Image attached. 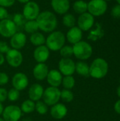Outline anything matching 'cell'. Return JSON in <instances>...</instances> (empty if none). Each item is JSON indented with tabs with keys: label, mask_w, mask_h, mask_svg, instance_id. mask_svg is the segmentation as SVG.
Returning a JSON list of instances; mask_svg holds the SVG:
<instances>
[{
	"label": "cell",
	"mask_w": 120,
	"mask_h": 121,
	"mask_svg": "<svg viewBox=\"0 0 120 121\" xmlns=\"http://www.w3.org/2000/svg\"><path fill=\"white\" fill-rule=\"evenodd\" d=\"M9 81V77L8 74L5 72H0V86H4Z\"/></svg>",
	"instance_id": "35"
},
{
	"label": "cell",
	"mask_w": 120,
	"mask_h": 121,
	"mask_svg": "<svg viewBox=\"0 0 120 121\" xmlns=\"http://www.w3.org/2000/svg\"><path fill=\"white\" fill-rule=\"evenodd\" d=\"M60 55L62 58H70L73 54V48L71 45H64L59 50Z\"/></svg>",
	"instance_id": "30"
},
{
	"label": "cell",
	"mask_w": 120,
	"mask_h": 121,
	"mask_svg": "<svg viewBox=\"0 0 120 121\" xmlns=\"http://www.w3.org/2000/svg\"><path fill=\"white\" fill-rule=\"evenodd\" d=\"M72 8L76 13L81 14L88 11V3L83 0H77L73 3Z\"/></svg>",
	"instance_id": "24"
},
{
	"label": "cell",
	"mask_w": 120,
	"mask_h": 121,
	"mask_svg": "<svg viewBox=\"0 0 120 121\" xmlns=\"http://www.w3.org/2000/svg\"><path fill=\"white\" fill-rule=\"evenodd\" d=\"M70 6L69 0H51V6L53 11L59 15L68 13Z\"/></svg>",
	"instance_id": "16"
},
{
	"label": "cell",
	"mask_w": 120,
	"mask_h": 121,
	"mask_svg": "<svg viewBox=\"0 0 120 121\" xmlns=\"http://www.w3.org/2000/svg\"><path fill=\"white\" fill-rule=\"evenodd\" d=\"M36 21L39 30L45 33H51L57 27L58 21L56 15L50 11H43L40 13Z\"/></svg>",
	"instance_id": "1"
},
{
	"label": "cell",
	"mask_w": 120,
	"mask_h": 121,
	"mask_svg": "<svg viewBox=\"0 0 120 121\" xmlns=\"http://www.w3.org/2000/svg\"><path fill=\"white\" fill-rule=\"evenodd\" d=\"M94 22V16L88 12H85L83 13L80 14L76 21L77 26L82 31L89 30L93 26Z\"/></svg>",
	"instance_id": "11"
},
{
	"label": "cell",
	"mask_w": 120,
	"mask_h": 121,
	"mask_svg": "<svg viewBox=\"0 0 120 121\" xmlns=\"http://www.w3.org/2000/svg\"><path fill=\"white\" fill-rule=\"evenodd\" d=\"M114 108H115V111L116 113H117L118 114L120 115V100L117 101L115 104V106H114Z\"/></svg>",
	"instance_id": "40"
},
{
	"label": "cell",
	"mask_w": 120,
	"mask_h": 121,
	"mask_svg": "<svg viewBox=\"0 0 120 121\" xmlns=\"http://www.w3.org/2000/svg\"><path fill=\"white\" fill-rule=\"evenodd\" d=\"M0 121H5L3 118H0Z\"/></svg>",
	"instance_id": "46"
},
{
	"label": "cell",
	"mask_w": 120,
	"mask_h": 121,
	"mask_svg": "<svg viewBox=\"0 0 120 121\" xmlns=\"http://www.w3.org/2000/svg\"><path fill=\"white\" fill-rule=\"evenodd\" d=\"M68 110L65 105L62 104H56L53 105L50 109V115L52 117L57 120L64 118L67 114Z\"/></svg>",
	"instance_id": "19"
},
{
	"label": "cell",
	"mask_w": 120,
	"mask_h": 121,
	"mask_svg": "<svg viewBox=\"0 0 120 121\" xmlns=\"http://www.w3.org/2000/svg\"><path fill=\"white\" fill-rule=\"evenodd\" d=\"M50 51L45 45L37 46L33 51V57L37 63H45L50 57Z\"/></svg>",
	"instance_id": "14"
},
{
	"label": "cell",
	"mask_w": 120,
	"mask_h": 121,
	"mask_svg": "<svg viewBox=\"0 0 120 121\" xmlns=\"http://www.w3.org/2000/svg\"><path fill=\"white\" fill-rule=\"evenodd\" d=\"M40 13V9L37 3L30 1L25 4L23 8L22 14L27 21L36 20L38 15Z\"/></svg>",
	"instance_id": "7"
},
{
	"label": "cell",
	"mask_w": 120,
	"mask_h": 121,
	"mask_svg": "<svg viewBox=\"0 0 120 121\" xmlns=\"http://www.w3.org/2000/svg\"><path fill=\"white\" fill-rule=\"evenodd\" d=\"M20 97V93L19 91L16 90V89H11L8 91V94H7V99L12 102L16 101Z\"/></svg>",
	"instance_id": "33"
},
{
	"label": "cell",
	"mask_w": 120,
	"mask_h": 121,
	"mask_svg": "<svg viewBox=\"0 0 120 121\" xmlns=\"http://www.w3.org/2000/svg\"><path fill=\"white\" fill-rule=\"evenodd\" d=\"M22 115L21 108L18 106L10 105L4 108L3 119L5 121H18Z\"/></svg>",
	"instance_id": "9"
},
{
	"label": "cell",
	"mask_w": 120,
	"mask_h": 121,
	"mask_svg": "<svg viewBox=\"0 0 120 121\" xmlns=\"http://www.w3.org/2000/svg\"><path fill=\"white\" fill-rule=\"evenodd\" d=\"M16 0H0V6L4 8H8L13 6Z\"/></svg>",
	"instance_id": "36"
},
{
	"label": "cell",
	"mask_w": 120,
	"mask_h": 121,
	"mask_svg": "<svg viewBox=\"0 0 120 121\" xmlns=\"http://www.w3.org/2000/svg\"><path fill=\"white\" fill-rule=\"evenodd\" d=\"M5 62V57L3 54L0 53V66L2 65Z\"/></svg>",
	"instance_id": "41"
},
{
	"label": "cell",
	"mask_w": 120,
	"mask_h": 121,
	"mask_svg": "<svg viewBox=\"0 0 120 121\" xmlns=\"http://www.w3.org/2000/svg\"><path fill=\"white\" fill-rule=\"evenodd\" d=\"M35 104L30 99H28L24 101L21 104V110L22 112L25 113H30L35 111Z\"/></svg>",
	"instance_id": "27"
},
{
	"label": "cell",
	"mask_w": 120,
	"mask_h": 121,
	"mask_svg": "<svg viewBox=\"0 0 120 121\" xmlns=\"http://www.w3.org/2000/svg\"><path fill=\"white\" fill-rule=\"evenodd\" d=\"M12 21L16 24L17 28H18V27H23L27 20L25 18V17L22 13H15L13 16Z\"/></svg>",
	"instance_id": "31"
},
{
	"label": "cell",
	"mask_w": 120,
	"mask_h": 121,
	"mask_svg": "<svg viewBox=\"0 0 120 121\" xmlns=\"http://www.w3.org/2000/svg\"><path fill=\"white\" fill-rule=\"evenodd\" d=\"M107 9L108 4L104 0H91L88 3V12L93 16L103 15Z\"/></svg>",
	"instance_id": "6"
},
{
	"label": "cell",
	"mask_w": 120,
	"mask_h": 121,
	"mask_svg": "<svg viewBox=\"0 0 120 121\" xmlns=\"http://www.w3.org/2000/svg\"><path fill=\"white\" fill-rule=\"evenodd\" d=\"M23 28L27 33H30V34H33L35 32H37L39 30L38 25L36 20L26 21V22L23 26Z\"/></svg>",
	"instance_id": "25"
},
{
	"label": "cell",
	"mask_w": 120,
	"mask_h": 121,
	"mask_svg": "<svg viewBox=\"0 0 120 121\" xmlns=\"http://www.w3.org/2000/svg\"><path fill=\"white\" fill-rule=\"evenodd\" d=\"M16 1H18L19 3H21V4H26L27 2H28V1H30V0H16Z\"/></svg>",
	"instance_id": "42"
},
{
	"label": "cell",
	"mask_w": 120,
	"mask_h": 121,
	"mask_svg": "<svg viewBox=\"0 0 120 121\" xmlns=\"http://www.w3.org/2000/svg\"><path fill=\"white\" fill-rule=\"evenodd\" d=\"M49 72V68L45 63H37L33 69V74L35 79L42 81L47 78Z\"/></svg>",
	"instance_id": "18"
},
{
	"label": "cell",
	"mask_w": 120,
	"mask_h": 121,
	"mask_svg": "<svg viewBox=\"0 0 120 121\" xmlns=\"http://www.w3.org/2000/svg\"><path fill=\"white\" fill-rule=\"evenodd\" d=\"M10 47L8 45V43L5 41H0V53L1 54H6L9 50Z\"/></svg>",
	"instance_id": "34"
},
{
	"label": "cell",
	"mask_w": 120,
	"mask_h": 121,
	"mask_svg": "<svg viewBox=\"0 0 120 121\" xmlns=\"http://www.w3.org/2000/svg\"><path fill=\"white\" fill-rule=\"evenodd\" d=\"M27 36L23 32H16L10 38V45L13 49L21 50L26 44Z\"/></svg>",
	"instance_id": "15"
},
{
	"label": "cell",
	"mask_w": 120,
	"mask_h": 121,
	"mask_svg": "<svg viewBox=\"0 0 120 121\" xmlns=\"http://www.w3.org/2000/svg\"><path fill=\"white\" fill-rule=\"evenodd\" d=\"M66 40L72 45H74L81 40L83 38V31L78 27L74 26L69 29L66 35Z\"/></svg>",
	"instance_id": "17"
},
{
	"label": "cell",
	"mask_w": 120,
	"mask_h": 121,
	"mask_svg": "<svg viewBox=\"0 0 120 121\" xmlns=\"http://www.w3.org/2000/svg\"><path fill=\"white\" fill-rule=\"evenodd\" d=\"M62 84L65 89L71 90L75 86V79L73 76H64L62 78Z\"/></svg>",
	"instance_id": "28"
},
{
	"label": "cell",
	"mask_w": 120,
	"mask_h": 121,
	"mask_svg": "<svg viewBox=\"0 0 120 121\" xmlns=\"http://www.w3.org/2000/svg\"><path fill=\"white\" fill-rule=\"evenodd\" d=\"M18 28L11 19L6 18L0 21V35L10 38L16 32Z\"/></svg>",
	"instance_id": "8"
},
{
	"label": "cell",
	"mask_w": 120,
	"mask_h": 121,
	"mask_svg": "<svg viewBox=\"0 0 120 121\" xmlns=\"http://www.w3.org/2000/svg\"><path fill=\"white\" fill-rule=\"evenodd\" d=\"M30 41L34 46H40L45 44L46 38L45 35L41 33L40 32H35L30 35Z\"/></svg>",
	"instance_id": "23"
},
{
	"label": "cell",
	"mask_w": 120,
	"mask_h": 121,
	"mask_svg": "<svg viewBox=\"0 0 120 121\" xmlns=\"http://www.w3.org/2000/svg\"><path fill=\"white\" fill-rule=\"evenodd\" d=\"M35 110L40 115H45L48 111L47 106L45 104L44 101H38L35 104Z\"/></svg>",
	"instance_id": "32"
},
{
	"label": "cell",
	"mask_w": 120,
	"mask_h": 121,
	"mask_svg": "<svg viewBox=\"0 0 120 121\" xmlns=\"http://www.w3.org/2000/svg\"><path fill=\"white\" fill-rule=\"evenodd\" d=\"M75 65L71 58H62L59 62V70L64 76H72L75 72Z\"/></svg>",
	"instance_id": "12"
},
{
	"label": "cell",
	"mask_w": 120,
	"mask_h": 121,
	"mask_svg": "<svg viewBox=\"0 0 120 121\" xmlns=\"http://www.w3.org/2000/svg\"><path fill=\"white\" fill-rule=\"evenodd\" d=\"M90 76L95 79H102L105 77L108 72V64L103 58L95 59L91 66H89Z\"/></svg>",
	"instance_id": "3"
},
{
	"label": "cell",
	"mask_w": 120,
	"mask_h": 121,
	"mask_svg": "<svg viewBox=\"0 0 120 121\" xmlns=\"http://www.w3.org/2000/svg\"><path fill=\"white\" fill-rule=\"evenodd\" d=\"M104 1H111V0H104Z\"/></svg>",
	"instance_id": "47"
},
{
	"label": "cell",
	"mask_w": 120,
	"mask_h": 121,
	"mask_svg": "<svg viewBox=\"0 0 120 121\" xmlns=\"http://www.w3.org/2000/svg\"></svg>",
	"instance_id": "48"
},
{
	"label": "cell",
	"mask_w": 120,
	"mask_h": 121,
	"mask_svg": "<svg viewBox=\"0 0 120 121\" xmlns=\"http://www.w3.org/2000/svg\"><path fill=\"white\" fill-rule=\"evenodd\" d=\"M117 1V3H118V4H120V0H116Z\"/></svg>",
	"instance_id": "45"
},
{
	"label": "cell",
	"mask_w": 120,
	"mask_h": 121,
	"mask_svg": "<svg viewBox=\"0 0 120 121\" xmlns=\"http://www.w3.org/2000/svg\"><path fill=\"white\" fill-rule=\"evenodd\" d=\"M8 18V12L6 8L0 6V21Z\"/></svg>",
	"instance_id": "38"
},
{
	"label": "cell",
	"mask_w": 120,
	"mask_h": 121,
	"mask_svg": "<svg viewBox=\"0 0 120 121\" xmlns=\"http://www.w3.org/2000/svg\"><path fill=\"white\" fill-rule=\"evenodd\" d=\"M65 35L60 30H54L48 35L46 38L45 44L51 51H59L65 44Z\"/></svg>",
	"instance_id": "2"
},
{
	"label": "cell",
	"mask_w": 120,
	"mask_h": 121,
	"mask_svg": "<svg viewBox=\"0 0 120 121\" xmlns=\"http://www.w3.org/2000/svg\"><path fill=\"white\" fill-rule=\"evenodd\" d=\"M60 99H62L64 102L69 103L72 101L74 99V94L71 90L64 89L62 91H61Z\"/></svg>",
	"instance_id": "29"
},
{
	"label": "cell",
	"mask_w": 120,
	"mask_h": 121,
	"mask_svg": "<svg viewBox=\"0 0 120 121\" xmlns=\"http://www.w3.org/2000/svg\"><path fill=\"white\" fill-rule=\"evenodd\" d=\"M44 92V89L42 85L40 84H32L28 90V96L29 99L33 101H38L42 97Z\"/></svg>",
	"instance_id": "21"
},
{
	"label": "cell",
	"mask_w": 120,
	"mask_h": 121,
	"mask_svg": "<svg viewBox=\"0 0 120 121\" xmlns=\"http://www.w3.org/2000/svg\"><path fill=\"white\" fill-rule=\"evenodd\" d=\"M60 94L61 91L57 87L50 86L44 90L42 98L47 106H52L60 100Z\"/></svg>",
	"instance_id": "5"
},
{
	"label": "cell",
	"mask_w": 120,
	"mask_h": 121,
	"mask_svg": "<svg viewBox=\"0 0 120 121\" xmlns=\"http://www.w3.org/2000/svg\"><path fill=\"white\" fill-rule=\"evenodd\" d=\"M3 110H4V107H3V105L1 104V103H0V116H1V114H2Z\"/></svg>",
	"instance_id": "43"
},
{
	"label": "cell",
	"mask_w": 120,
	"mask_h": 121,
	"mask_svg": "<svg viewBox=\"0 0 120 121\" xmlns=\"http://www.w3.org/2000/svg\"><path fill=\"white\" fill-rule=\"evenodd\" d=\"M28 78L25 74L22 72L16 73L12 78V85L18 91H23L28 86Z\"/></svg>",
	"instance_id": "13"
},
{
	"label": "cell",
	"mask_w": 120,
	"mask_h": 121,
	"mask_svg": "<svg viewBox=\"0 0 120 121\" xmlns=\"http://www.w3.org/2000/svg\"><path fill=\"white\" fill-rule=\"evenodd\" d=\"M75 72H76L78 74L85 77H88L90 76L89 66L86 62L83 61H79L76 63Z\"/></svg>",
	"instance_id": "22"
},
{
	"label": "cell",
	"mask_w": 120,
	"mask_h": 121,
	"mask_svg": "<svg viewBox=\"0 0 120 121\" xmlns=\"http://www.w3.org/2000/svg\"><path fill=\"white\" fill-rule=\"evenodd\" d=\"M74 55L80 60H86L90 58L93 54V48L87 42L81 40L73 46Z\"/></svg>",
	"instance_id": "4"
},
{
	"label": "cell",
	"mask_w": 120,
	"mask_h": 121,
	"mask_svg": "<svg viewBox=\"0 0 120 121\" xmlns=\"http://www.w3.org/2000/svg\"><path fill=\"white\" fill-rule=\"evenodd\" d=\"M62 23L65 27L71 28L75 26V25L76 23V19L72 13H66L63 15Z\"/></svg>",
	"instance_id": "26"
},
{
	"label": "cell",
	"mask_w": 120,
	"mask_h": 121,
	"mask_svg": "<svg viewBox=\"0 0 120 121\" xmlns=\"http://www.w3.org/2000/svg\"><path fill=\"white\" fill-rule=\"evenodd\" d=\"M112 16L114 18H120V4H117L115 5L112 9Z\"/></svg>",
	"instance_id": "37"
},
{
	"label": "cell",
	"mask_w": 120,
	"mask_h": 121,
	"mask_svg": "<svg viewBox=\"0 0 120 121\" xmlns=\"http://www.w3.org/2000/svg\"><path fill=\"white\" fill-rule=\"evenodd\" d=\"M117 96L120 98V86L117 88Z\"/></svg>",
	"instance_id": "44"
},
{
	"label": "cell",
	"mask_w": 120,
	"mask_h": 121,
	"mask_svg": "<svg viewBox=\"0 0 120 121\" xmlns=\"http://www.w3.org/2000/svg\"><path fill=\"white\" fill-rule=\"evenodd\" d=\"M7 63L12 67L16 68L20 67L23 61V57L22 53L16 49H10L6 53V57Z\"/></svg>",
	"instance_id": "10"
},
{
	"label": "cell",
	"mask_w": 120,
	"mask_h": 121,
	"mask_svg": "<svg viewBox=\"0 0 120 121\" xmlns=\"http://www.w3.org/2000/svg\"><path fill=\"white\" fill-rule=\"evenodd\" d=\"M62 74L57 69H52L49 71L46 79L50 86L58 87L62 84Z\"/></svg>",
	"instance_id": "20"
},
{
	"label": "cell",
	"mask_w": 120,
	"mask_h": 121,
	"mask_svg": "<svg viewBox=\"0 0 120 121\" xmlns=\"http://www.w3.org/2000/svg\"><path fill=\"white\" fill-rule=\"evenodd\" d=\"M7 94L8 91L4 88L0 87V103L4 102L7 99Z\"/></svg>",
	"instance_id": "39"
}]
</instances>
